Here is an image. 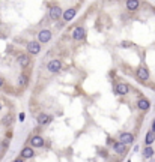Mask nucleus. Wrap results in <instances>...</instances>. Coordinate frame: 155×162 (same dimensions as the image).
I'll return each instance as SVG.
<instances>
[{"instance_id": "nucleus-1", "label": "nucleus", "mask_w": 155, "mask_h": 162, "mask_svg": "<svg viewBox=\"0 0 155 162\" xmlns=\"http://www.w3.org/2000/svg\"><path fill=\"white\" fill-rule=\"evenodd\" d=\"M15 62L17 65L23 69V71H26V69H29L33 63V56L29 54L27 51H23V53H18L17 57H15Z\"/></svg>"}, {"instance_id": "nucleus-2", "label": "nucleus", "mask_w": 155, "mask_h": 162, "mask_svg": "<svg viewBox=\"0 0 155 162\" xmlns=\"http://www.w3.org/2000/svg\"><path fill=\"white\" fill-rule=\"evenodd\" d=\"M63 11H65V9H62V6H60L59 3L51 2V3L48 5V20H50V21H57V20H60L62 15H63Z\"/></svg>"}, {"instance_id": "nucleus-3", "label": "nucleus", "mask_w": 155, "mask_h": 162, "mask_svg": "<svg viewBox=\"0 0 155 162\" xmlns=\"http://www.w3.org/2000/svg\"><path fill=\"white\" fill-rule=\"evenodd\" d=\"M27 144L32 146L35 150H36V149H44V147H45V144H47V140H45L42 135H39V134H33V135L29 137Z\"/></svg>"}, {"instance_id": "nucleus-4", "label": "nucleus", "mask_w": 155, "mask_h": 162, "mask_svg": "<svg viewBox=\"0 0 155 162\" xmlns=\"http://www.w3.org/2000/svg\"><path fill=\"white\" fill-rule=\"evenodd\" d=\"M129 90H131V87L125 81H116L113 84V92H115L118 96H126L129 93Z\"/></svg>"}, {"instance_id": "nucleus-5", "label": "nucleus", "mask_w": 155, "mask_h": 162, "mask_svg": "<svg viewBox=\"0 0 155 162\" xmlns=\"http://www.w3.org/2000/svg\"><path fill=\"white\" fill-rule=\"evenodd\" d=\"M53 119H54L53 114H50V113H44V111L38 113L36 117H35L38 126H47V125H50V123L53 122Z\"/></svg>"}, {"instance_id": "nucleus-6", "label": "nucleus", "mask_w": 155, "mask_h": 162, "mask_svg": "<svg viewBox=\"0 0 155 162\" xmlns=\"http://www.w3.org/2000/svg\"><path fill=\"white\" fill-rule=\"evenodd\" d=\"M86 35H87L86 27H84L83 24H80V26L74 27V30H72V33H71V39H72L74 42H81V41L86 39Z\"/></svg>"}, {"instance_id": "nucleus-7", "label": "nucleus", "mask_w": 155, "mask_h": 162, "mask_svg": "<svg viewBox=\"0 0 155 162\" xmlns=\"http://www.w3.org/2000/svg\"><path fill=\"white\" fill-rule=\"evenodd\" d=\"M45 69H47V72H48V74L54 75V74H59L62 69H63V63H62L59 59H53V60H50V62L47 63Z\"/></svg>"}, {"instance_id": "nucleus-8", "label": "nucleus", "mask_w": 155, "mask_h": 162, "mask_svg": "<svg viewBox=\"0 0 155 162\" xmlns=\"http://www.w3.org/2000/svg\"><path fill=\"white\" fill-rule=\"evenodd\" d=\"M26 51H27L29 54H32V56H38V54H41V51H42V44L38 42L36 39H35V41H29V42L26 44Z\"/></svg>"}, {"instance_id": "nucleus-9", "label": "nucleus", "mask_w": 155, "mask_h": 162, "mask_svg": "<svg viewBox=\"0 0 155 162\" xmlns=\"http://www.w3.org/2000/svg\"><path fill=\"white\" fill-rule=\"evenodd\" d=\"M149 77H151V74H149V69H148V66H145V65H140V66L136 69V78H137L140 83H146V81L149 80Z\"/></svg>"}, {"instance_id": "nucleus-10", "label": "nucleus", "mask_w": 155, "mask_h": 162, "mask_svg": "<svg viewBox=\"0 0 155 162\" xmlns=\"http://www.w3.org/2000/svg\"><path fill=\"white\" fill-rule=\"evenodd\" d=\"M51 39H53V32H51L50 29H42V30L38 32V38H36L38 42H41V44H48Z\"/></svg>"}, {"instance_id": "nucleus-11", "label": "nucleus", "mask_w": 155, "mask_h": 162, "mask_svg": "<svg viewBox=\"0 0 155 162\" xmlns=\"http://www.w3.org/2000/svg\"><path fill=\"white\" fill-rule=\"evenodd\" d=\"M20 156L23 159H26V161H29V159H33L36 156V152H35V149L32 146L24 144L23 147H21V150H20Z\"/></svg>"}, {"instance_id": "nucleus-12", "label": "nucleus", "mask_w": 155, "mask_h": 162, "mask_svg": "<svg viewBox=\"0 0 155 162\" xmlns=\"http://www.w3.org/2000/svg\"><path fill=\"white\" fill-rule=\"evenodd\" d=\"M77 12H78V8H77V6H71V8H68V9H65V11H63V15H62L63 24H65V23L72 21V20L75 18Z\"/></svg>"}, {"instance_id": "nucleus-13", "label": "nucleus", "mask_w": 155, "mask_h": 162, "mask_svg": "<svg viewBox=\"0 0 155 162\" xmlns=\"http://www.w3.org/2000/svg\"><path fill=\"white\" fill-rule=\"evenodd\" d=\"M29 83H30V77L26 74V71H23L17 78V87L21 89V90H24V89L29 87Z\"/></svg>"}, {"instance_id": "nucleus-14", "label": "nucleus", "mask_w": 155, "mask_h": 162, "mask_svg": "<svg viewBox=\"0 0 155 162\" xmlns=\"http://www.w3.org/2000/svg\"><path fill=\"white\" fill-rule=\"evenodd\" d=\"M119 141H122V143L126 144V146H131V144H134L136 137H134V134H131V132H128V131H124V132L119 134Z\"/></svg>"}, {"instance_id": "nucleus-15", "label": "nucleus", "mask_w": 155, "mask_h": 162, "mask_svg": "<svg viewBox=\"0 0 155 162\" xmlns=\"http://www.w3.org/2000/svg\"><path fill=\"white\" fill-rule=\"evenodd\" d=\"M112 149H113V152L116 153V155H119V156H124L126 152H128V146L126 144H124L122 141H115L113 144H112Z\"/></svg>"}, {"instance_id": "nucleus-16", "label": "nucleus", "mask_w": 155, "mask_h": 162, "mask_svg": "<svg viewBox=\"0 0 155 162\" xmlns=\"http://www.w3.org/2000/svg\"><path fill=\"white\" fill-rule=\"evenodd\" d=\"M136 107H137V110H139V111L146 113V111H149V110H151V101H149L148 98H139V99H137V102H136Z\"/></svg>"}, {"instance_id": "nucleus-17", "label": "nucleus", "mask_w": 155, "mask_h": 162, "mask_svg": "<svg viewBox=\"0 0 155 162\" xmlns=\"http://www.w3.org/2000/svg\"><path fill=\"white\" fill-rule=\"evenodd\" d=\"M125 8L129 12H136L140 8V0H125Z\"/></svg>"}, {"instance_id": "nucleus-18", "label": "nucleus", "mask_w": 155, "mask_h": 162, "mask_svg": "<svg viewBox=\"0 0 155 162\" xmlns=\"http://www.w3.org/2000/svg\"><path fill=\"white\" fill-rule=\"evenodd\" d=\"M155 141V132L152 129H149L145 135V146H152Z\"/></svg>"}, {"instance_id": "nucleus-19", "label": "nucleus", "mask_w": 155, "mask_h": 162, "mask_svg": "<svg viewBox=\"0 0 155 162\" xmlns=\"http://www.w3.org/2000/svg\"><path fill=\"white\" fill-rule=\"evenodd\" d=\"M14 117H15V116H14L12 113L5 114L3 117H2V120H0V125H3V126H9V125L14 122Z\"/></svg>"}, {"instance_id": "nucleus-20", "label": "nucleus", "mask_w": 155, "mask_h": 162, "mask_svg": "<svg viewBox=\"0 0 155 162\" xmlns=\"http://www.w3.org/2000/svg\"><path fill=\"white\" fill-rule=\"evenodd\" d=\"M154 153H155V150H154L152 146H145V149H143V158L145 159H151L154 156Z\"/></svg>"}, {"instance_id": "nucleus-21", "label": "nucleus", "mask_w": 155, "mask_h": 162, "mask_svg": "<svg viewBox=\"0 0 155 162\" xmlns=\"http://www.w3.org/2000/svg\"><path fill=\"white\" fill-rule=\"evenodd\" d=\"M11 162H27L26 159H23V158H21V156H17L15 159H12Z\"/></svg>"}, {"instance_id": "nucleus-22", "label": "nucleus", "mask_w": 155, "mask_h": 162, "mask_svg": "<svg viewBox=\"0 0 155 162\" xmlns=\"http://www.w3.org/2000/svg\"><path fill=\"white\" fill-rule=\"evenodd\" d=\"M5 84H6V81H5V78L0 75V89H3L5 87Z\"/></svg>"}, {"instance_id": "nucleus-23", "label": "nucleus", "mask_w": 155, "mask_h": 162, "mask_svg": "<svg viewBox=\"0 0 155 162\" xmlns=\"http://www.w3.org/2000/svg\"><path fill=\"white\" fill-rule=\"evenodd\" d=\"M151 129L155 132V117H154V120H152V126H151Z\"/></svg>"}, {"instance_id": "nucleus-24", "label": "nucleus", "mask_w": 155, "mask_h": 162, "mask_svg": "<svg viewBox=\"0 0 155 162\" xmlns=\"http://www.w3.org/2000/svg\"><path fill=\"white\" fill-rule=\"evenodd\" d=\"M3 107H5V104H3V101H2V99H0V111L3 110Z\"/></svg>"}]
</instances>
